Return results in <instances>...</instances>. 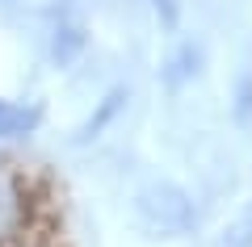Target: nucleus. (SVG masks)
<instances>
[{
  "label": "nucleus",
  "instance_id": "f257e3e1",
  "mask_svg": "<svg viewBox=\"0 0 252 247\" xmlns=\"http://www.w3.org/2000/svg\"><path fill=\"white\" fill-rule=\"evenodd\" d=\"M135 210H139V218H143V226L160 230V235H181V230L193 226V205H189V197L181 193L177 185H164V180L139 189Z\"/></svg>",
  "mask_w": 252,
  "mask_h": 247
},
{
  "label": "nucleus",
  "instance_id": "f03ea898",
  "mask_svg": "<svg viewBox=\"0 0 252 247\" xmlns=\"http://www.w3.org/2000/svg\"><path fill=\"white\" fill-rule=\"evenodd\" d=\"M26 210L30 205H26L21 185L9 176V172H0V247L26 230Z\"/></svg>",
  "mask_w": 252,
  "mask_h": 247
},
{
  "label": "nucleus",
  "instance_id": "7ed1b4c3",
  "mask_svg": "<svg viewBox=\"0 0 252 247\" xmlns=\"http://www.w3.org/2000/svg\"><path fill=\"white\" fill-rule=\"evenodd\" d=\"M34 122H38L34 109H26V105H4V101H0V134H26Z\"/></svg>",
  "mask_w": 252,
  "mask_h": 247
},
{
  "label": "nucleus",
  "instance_id": "20e7f679",
  "mask_svg": "<svg viewBox=\"0 0 252 247\" xmlns=\"http://www.w3.org/2000/svg\"><path fill=\"white\" fill-rule=\"evenodd\" d=\"M4 247H55V243H51V239H38V235H26V230H21V235L9 239Z\"/></svg>",
  "mask_w": 252,
  "mask_h": 247
}]
</instances>
